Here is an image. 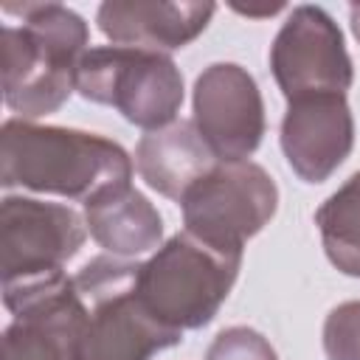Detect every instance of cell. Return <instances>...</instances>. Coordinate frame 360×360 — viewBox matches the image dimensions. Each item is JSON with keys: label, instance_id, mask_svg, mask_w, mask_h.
Masks as SVG:
<instances>
[{"label": "cell", "instance_id": "7c38bea8", "mask_svg": "<svg viewBox=\"0 0 360 360\" xmlns=\"http://www.w3.org/2000/svg\"><path fill=\"white\" fill-rule=\"evenodd\" d=\"M214 11V3L107 0L98 6L96 22L112 45L166 53L197 39L211 22Z\"/></svg>", "mask_w": 360, "mask_h": 360}, {"label": "cell", "instance_id": "4fadbf2b", "mask_svg": "<svg viewBox=\"0 0 360 360\" xmlns=\"http://www.w3.org/2000/svg\"><path fill=\"white\" fill-rule=\"evenodd\" d=\"M217 163L219 160L200 138L194 121L183 118L146 132L135 146V169L141 180L174 202H180L183 194Z\"/></svg>", "mask_w": 360, "mask_h": 360}, {"label": "cell", "instance_id": "52a82bcc", "mask_svg": "<svg viewBox=\"0 0 360 360\" xmlns=\"http://www.w3.org/2000/svg\"><path fill=\"white\" fill-rule=\"evenodd\" d=\"M84 239L87 222L70 205L6 194L0 205L3 290L62 276Z\"/></svg>", "mask_w": 360, "mask_h": 360}, {"label": "cell", "instance_id": "6da1fadb", "mask_svg": "<svg viewBox=\"0 0 360 360\" xmlns=\"http://www.w3.org/2000/svg\"><path fill=\"white\" fill-rule=\"evenodd\" d=\"M132 158L98 132L8 118L0 129V183L93 202L132 186Z\"/></svg>", "mask_w": 360, "mask_h": 360}, {"label": "cell", "instance_id": "30bf717a", "mask_svg": "<svg viewBox=\"0 0 360 360\" xmlns=\"http://www.w3.org/2000/svg\"><path fill=\"white\" fill-rule=\"evenodd\" d=\"M194 127L219 163L248 160L264 135L256 79L236 62H214L194 82Z\"/></svg>", "mask_w": 360, "mask_h": 360}, {"label": "cell", "instance_id": "3957f363", "mask_svg": "<svg viewBox=\"0 0 360 360\" xmlns=\"http://www.w3.org/2000/svg\"><path fill=\"white\" fill-rule=\"evenodd\" d=\"M138 270L141 262L104 253L73 276L87 309L82 360H152L183 340V332L163 326L146 309L138 292Z\"/></svg>", "mask_w": 360, "mask_h": 360}, {"label": "cell", "instance_id": "5bb4252c", "mask_svg": "<svg viewBox=\"0 0 360 360\" xmlns=\"http://www.w3.org/2000/svg\"><path fill=\"white\" fill-rule=\"evenodd\" d=\"M87 233L110 253L135 259L158 250L163 239V217L158 208L132 186L110 191L84 205Z\"/></svg>", "mask_w": 360, "mask_h": 360}, {"label": "cell", "instance_id": "9a60e30c", "mask_svg": "<svg viewBox=\"0 0 360 360\" xmlns=\"http://www.w3.org/2000/svg\"><path fill=\"white\" fill-rule=\"evenodd\" d=\"M326 259L346 276L360 278V172H354L315 211Z\"/></svg>", "mask_w": 360, "mask_h": 360}, {"label": "cell", "instance_id": "8fae6325", "mask_svg": "<svg viewBox=\"0 0 360 360\" xmlns=\"http://www.w3.org/2000/svg\"><path fill=\"white\" fill-rule=\"evenodd\" d=\"M354 146V118L346 96H304L287 101L281 152L304 183L329 180Z\"/></svg>", "mask_w": 360, "mask_h": 360}, {"label": "cell", "instance_id": "8992f818", "mask_svg": "<svg viewBox=\"0 0 360 360\" xmlns=\"http://www.w3.org/2000/svg\"><path fill=\"white\" fill-rule=\"evenodd\" d=\"M276 208L278 188L253 160L217 163L180 200L183 231L228 253H242L245 242L273 219Z\"/></svg>", "mask_w": 360, "mask_h": 360}, {"label": "cell", "instance_id": "ac0fdd59", "mask_svg": "<svg viewBox=\"0 0 360 360\" xmlns=\"http://www.w3.org/2000/svg\"><path fill=\"white\" fill-rule=\"evenodd\" d=\"M349 22H352V31H354V37H357V42H360V3H354V6L349 8Z\"/></svg>", "mask_w": 360, "mask_h": 360}, {"label": "cell", "instance_id": "277c9868", "mask_svg": "<svg viewBox=\"0 0 360 360\" xmlns=\"http://www.w3.org/2000/svg\"><path fill=\"white\" fill-rule=\"evenodd\" d=\"M242 253L211 248L188 231L166 239L138 270L146 309L169 329L186 332L214 321L239 276Z\"/></svg>", "mask_w": 360, "mask_h": 360}, {"label": "cell", "instance_id": "2e32d148", "mask_svg": "<svg viewBox=\"0 0 360 360\" xmlns=\"http://www.w3.org/2000/svg\"><path fill=\"white\" fill-rule=\"evenodd\" d=\"M323 352L329 360H360V301H343L326 315Z\"/></svg>", "mask_w": 360, "mask_h": 360}, {"label": "cell", "instance_id": "7a4b0ae2", "mask_svg": "<svg viewBox=\"0 0 360 360\" xmlns=\"http://www.w3.org/2000/svg\"><path fill=\"white\" fill-rule=\"evenodd\" d=\"M22 25H3V101L20 118L56 112L76 90L87 48V22L62 3H3Z\"/></svg>", "mask_w": 360, "mask_h": 360}, {"label": "cell", "instance_id": "5b68a950", "mask_svg": "<svg viewBox=\"0 0 360 360\" xmlns=\"http://www.w3.org/2000/svg\"><path fill=\"white\" fill-rule=\"evenodd\" d=\"M76 93L115 107L146 132L174 124L186 98L183 73L169 53L124 45L90 48L76 70Z\"/></svg>", "mask_w": 360, "mask_h": 360}, {"label": "cell", "instance_id": "ba28073f", "mask_svg": "<svg viewBox=\"0 0 360 360\" xmlns=\"http://www.w3.org/2000/svg\"><path fill=\"white\" fill-rule=\"evenodd\" d=\"M14 315L3 332V360H82L87 309L73 276L3 290Z\"/></svg>", "mask_w": 360, "mask_h": 360}, {"label": "cell", "instance_id": "9c48e42d", "mask_svg": "<svg viewBox=\"0 0 360 360\" xmlns=\"http://www.w3.org/2000/svg\"><path fill=\"white\" fill-rule=\"evenodd\" d=\"M270 70L287 101L346 96L354 70L338 22L321 6H295L270 45Z\"/></svg>", "mask_w": 360, "mask_h": 360}, {"label": "cell", "instance_id": "e0dca14e", "mask_svg": "<svg viewBox=\"0 0 360 360\" xmlns=\"http://www.w3.org/2000/svg\"><path fill=\"white\" fill-rule=\"evenodd\" d=\"M205 360H278V354L262 332L250 326H228L214 338Z\"/></svg>", "mask_w": 360, "mask_h": 360}]
</instances>
